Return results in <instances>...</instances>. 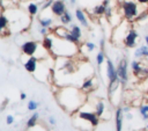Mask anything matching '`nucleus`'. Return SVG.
Here are the masks:
<instances>
[{
    "instance_id": "obj_1",
    "label": "nucleus",
    "mask_w": 148,
    "mask_h": 131,
    "mask_svg": "<svg viewBox=\"0 0 148 131\" xmlns=\"http://www.w3.org/2000/svg\"><path fill=\"white\" fill-rule=\"evenodd\" d=\"M54 97L60 108L69 115L77 112L87 102L88 93L82 90L80 87L74 86H61L54 90Z\"/></svg>"
},
{
    "instance_id": "obj_2",
    "label": "nucleus",
    "mask_w": 148,
    "mask_h": 131,
    "mask_svg": "<svg viewBox=\"0 0 148 131\" xmlns=\"http://www.w3.org/2000/svg\"><path fill=\"white\" fill-rule=\"evenodd\" d=\"M77 53H79L77 44L66 41L64 38H59L54 35V43L51 54H53L54 57H74Z\"/></svg>"
},
{
    "instance_id": "obj_3",
    "label": "nucleus",
    "mask_w": 148,
    "mask_h": 131,
    "mask_svg": "<svg viewBox=\"0 0 148 131\" xmlns=\"http://www.w3.org/2000/svg\"><path fill=\"white\" fill-rule=\"evenodd\" d=\"M21 51L23 54L25 56H35L37 57L39 60L44 59L47 57V54L50 53L42 43H38L36 41H25L21 44Z\"/></svg>"
},
{
    "instance_id": "obj_4",
    "label": "nucleus",
    "mask_w": 148,
    "mask_h": 131,
    "mask_svg": "<svg viewBox=\"0 0 148 131\" xmlns=\"http://www.w3.org/2000/svg\"><path fill=\"white\" fill-rule=\"evenodd\" d=\"M140 3L135 0H123L120 3V8H121V13H123V17L130 22L136 21L139 15L141 14L139 6Z\"/></svg>"
},
{
    "instance_id": "obj_5",
    "label": "nucleus",
    "mask_w": 148,
    "mask_h": 131,
    "mask_svg": "<svg viewBox=\"0 0 148 131\" xmlns=\"http://www.w3.org/2000/svg\"><path fill=\"white\" fill-rule=\"evenodd\" d=\"M128 23H130V21L124 19V21H121L118 26H116V28L112 31V37H111V41L113 43H119V41H124L127 31L130 30Z\"/></svg>"
},
{
    "instance_id": "obj_6",
    "label": "nucleus",
    "mask_w": 148,
    "mask_h": 131,
    "mask_svg": "<svg viewBox=\"0 0 148 131\" xmlns=\"http://www.w3.org/2000/svg\"><path fill=\"white\" fill-rule=\"evenodd\" d=\"M117 74L123 86H125L128 81V63L126 58H121L117 65Z\"/></svg>"
},
{
    "instance_id": "obj_7",
    "label": "nucleus",
    "mask_w": 148,
    "mask_h": 131,
    "mask_svg": "<svg viewBox=\"0 0 148 131\" xmlns=\"http://www.w3.org/2000/svg\"><path fill=\"white\" fill-rule=\"evenodd\" d=\"M75 115H77L79 117H81V118H83V119L88 121L89 123H91L94 128H96V126L99 124V119H101V117L96 114V111L80 109L77 112H75Z\"/></svg>"
},
{
    "instance_id": "obj_8",
    "label": "nucleus",
    "mask_w": 148,
    "mask_h": 131,
    "mask_svg": "<svg viewBox=\"0 0 148 131\" xmlns=\"http://www.w3.org/2000/svg\"><path fill=\"white\" fill-rule=\"evenodd\" d=\"M138 39H139V34L138 31L134 29V28H130V30L127 31L123 43L125 45V48L127 49H132V48H135L136 44H138Z\"/></svg>"
},
{
    "instance_id": "obj_9",
    "label": "nucleus",
    "mask_w": 148,
    "mask_h": 131,
    "mask_svg": "<svg viewBox=\"0 0 148 131\" xmlns=\"http://www.w3.org/2000/svg\"><path fill=\"white\" fill-rule=\"evenodd\" d=\"M38 64H39V59L35 56H27V59H22V65L24 67V70L31 74L36 73V70L38 68Z\"/></svg>"
},
{
    "instance_id": "obj_10",
    "label": "nucleus",
    "mask_w": 148,
    "mask_h": 131,
    "mask_svg": "<svg viewBox=\"0 0 148 131\" xmlns=\"http://www.w3.org/2000/svg\"><path fill=\"white\" fill-rule=\"evenodd\" d=\"M73 124H74V126H75L77 130H81V131H91V130L95 129L91 123H89L88 121H86V119L79 117V116L75 115V114H74V117H73Z\"/></svg>"
},
{
    "instance_id": "obj_11",
    "label": "nucleus",
    "mask_w": 148,
    "mask_h": 131,
    "mask_svg": "<svg viewBox=\"0 0 148 131\" xmlns=\"http://www.w3.org/2000/svg\"><path fill=\"white\" fill-rule=\"evenodd\" d=\"M50 9H51V13H52L54 16L60 17V16L67 10L66 1H64V0H54V2L52 3V6H51Z\"/></svg>"
},
{
    "instance_id": "obj_12",
    "label": "nucleus",
    "mask_w": 148,
    "mask_h": 131,
    "mask_svg": "<svg viewBox=\"0 0 148 131\" xmlns=\"http://www.w3.org/2000/svg\"><path fill=\"white\" fill-rule=\"evenodd\" d=\"M105 63H106V78H108L109 82L118 80L119 78H118V74H117V67L113 65L112 60L110 58H106Z\"/></svg>"
},
{
    "instance_id": "obj_13",
    "label": "nucleus",
    "mask_w": 148,
    "mask_h": 131,
    "mask_svg": "<svg viewBox=\"0 0 148 131\" xmlns=\"http://www.w3.org/2000/svg\"><path fill=\"white\" fill-rule=\"evenodd\" d=\"M95 86H96V78H95L94 74H92V75H89V77H87L86 79H83L82 83L80 85V88H81L82 90L89 93L90 90H92V89L95 88Z\"/></svg>"
},
{
    "instance_id": "obj_14",
    "label": "nucleus",
    "mask_w": 148,
    "mask_h": 131,
    "mask_svg": "<svg viewBox=\"0 0 148 131\" xmlns=\"http://www.w3.org/2000/svg\"><path fill=\"white\" fill-rule=\"evenodd\" d=\"M123 121H124V111L123 107L118 105L114 112V123H116V131H123Z\"/></svg>"
},
{
    "instance_id": "obj_15",
    "label": "nucleus",
    "mask_w": 148,
    "mask_h": 131,
    "mask_svg": "<svg viewBox=\"0 0 148 131\" xmlns=\"http://www.w3.org/2000/svg\"><path fill=\"white\" fill-rule=\"evenodd\" d=\"M75 17L79 21V23L83 27V28H89V21H88V16L86 14V12L81 8H76L75 9Z\"/></svg>"
},
{
    "instance_id": "obj_16",
    "label": "nucleus",
    "mask_w": 148,
    "mask_h": 131,
    "mask_svg": "<svg viewBox=\"0 0 148 131\" xmlns=\"http://www.w3.org/2000/svg\"><path fill=\"white\" fill-rule=\"evenodd\" d=\"M25 10L28 12V14L30 16H35V15H37L39 13L40 7H39L38 2H36V1H29V2L25 3Z\"/></svg>"
},
{
    "instance_id": "obj_17",
    "label": "nucleus",
    "mask_w": 148,
    "mask_h": 131,
    "mask_svg": "<svg viewBox=\"0 0 148 131\" xmlns=\"http://www.w3.org/2000/svg\"><path fill=\"white\" fill-rule=\"evenodd\" d=\"M53 43H54V35L51 36V34H49V35H46V36L43 37L42 44H43V46H44L50 53H51V51H52V49H53Z\"/></svg>"
},
{
    "instance_id": "obj_18",
    "label": "nucleus",
    "mask_w": 148,
    "mask_h": 131,
    "mask_svg": "<svg viewBox=\"0 0 148 131\" xmlns=\"http://www.w3.org/2000/svg\"><path fill=\"white\" fill-rule=\"evenodd\" d=\"M134 57L135 58H148V45L142 44L139 48H136L134 51Z\"/></svg>"
},
{
    "instance_id": "obj_19",
    "label": "nucleus",
    "mask_w": 148,
    "mask_h": 131,
    "mask_svg": "<svg viewBox=\"0 0 148 131\" xmlns=\"http://www.w3.org/2000/svg\"><path fill=\"white\" fill-rule=\"evenodd\" d=\"M9 31V19L6 16L5 12H2L1 14V17H0V31H1V35L3 36L5 35V31Z\"/></svg>"
},
{
    "instance_id": "obj_20",
    "label": "nucleus",
    "mask_w": 148,
    "mask_h": 131,
    "mask_svg": "<svg viewBox=\"0 0 148 131\" xmlns=\"http://www.w3.org/2000/svg\"><path fill=\"white\" fill-rule=\"evenodd\" d=\"M105 5L103 3V1L101 2V3H97L96 6H94L92 8H91V14L94 15V16H96V17H101L102 15H104L105 14Z\"/></svg>"
},
{
    "instance_id": "obj_21",
    "label": "nucleus",
    "mask_w": 148,
    "mask_h": 131,
    "mask_svg": "<svg viewBox=\"0 0 148 131\" xmlns=\"http://www.w3.org/2000/svg\"><path fill=\"white\" fill-rule=\"evenodd\" d=\"M38 118H39V114H38L37 111H34V114L28 118V121H27V123H25L27 129H32V128H35V126L37 125V123H38Z\"/></svg>"
},
{
    "instance_id": "obj_22",
    "label": "nucleus",
    "mask_w": 148,
    "mask_h": 131,
    "mask_svg": "<svg viewBox=\"0 0 148 131\" xmlns=\"http://www.w3.org/2000/svg\"><path fill=\"white\" fill-rule=\"evenodd\" d=\"M38 23H39V27L51 28L53 24V19L51 16H40L38 17Z\"/></svg>"
},
{
    "instance_id": "obj_23",
    "label": "nucleus",
    "mask_w": 148,
    "mask_h": 131,
    "mask_svg": "<svg viewBox=\"0 0 148 131\" xmlns=\"http://www.w3.org/2000/svg\"><path fill=\"white\" fill-rule=\"evenodd\" d=\"M95 111L96 114L99 116V117H103L105 111H106V107H105V103L103 100H98L96 102V105H95Z\"/></svg>"
},
{
    "instance_id": "obj_24",
    "label": "nucleus",
    "mask_w": 148,
    "mask_h": 131,
    "mask_svg": "<svg viewBox=\"0 0 148 131\" xmlns=\"http://www.w3.org/2000/svg\"><path fill=\"white\" fill-rule=\"evenodd\" d=\"M131 68H132L134 75L140 77V74H141V72H142V70H143V66L141 65L140 61H138V60H132V61H131Z\"/></svg>"
},
{
    "instance_id": "obj_25",
    "label": "nucleus",
    "mask_w": 148,
    "mask_h": 131,
    "mask_svg": "<svg viewBox=\"0 0 148 131\" xmlns=\"http://www.w3.org/2000/svg\"><path fill=\"white\" fill-rule=\"evenodd\" d=\"M69 30H71V32L73 34V36L75 38H77L79 41H81V38H82V29H81L80 26H77L75 23H72Z\"/></svg>"
},
{
    "instance_id": "obj_26",
    "label": "nucleus",
    "mask_w": 148,
    "mask_h": 131,
    "mask_svg": "<svg viewBox=\"0 0 148 131\" xmlns=\"http://www.w3.org/2000/svg\"><path fill=\"white\" fill-rule=\"evenodd\" d=\"M59 20H60V22H61L62 26H67V24H71V23H72V21H73V16H72L71 12L67 9V10L59 17Z\"/></svg>"
},
{
    "instance_id": "obj_27",
    "label": "nucleus",
    "mask_w": 148,
    "mask_h": 131,
    "mask_svg": "<svg viewBox=\"0 0 148 131\" xmlns=\"http://www.w3.org/2000/svg\"><path fill=\"white\" fill-rule=\"evenodd\" d=\"M105 60H106V59H105V53H104L103 50H101V51L97 53V56H96V64H97V67L101 68V66L103 65V63H104Z\"/></svg>"
},
{
    "instance_id": "obj_28",
    "label": "nucleus",
    "mask_w": 148,
    "mask_h": 131,
    "mask_svg": "<svg viewBox=\"0 0 148 131\" xmlns=\"http://www.w3.org/2000/svg\"><path fill=\"white\" fill-rule=\"evenodd\" d=\"M38 107H39V102H37V101H35V100H29V101H28L27 109H28L29 111H36Z\"/></svg>"
},
{
    "instance_id": "obj_29",
    "label": "nucleus",
    "mask_w": 148,
    "mask_h": 131,
    "mask_svg": "<svg viewBox=\"0 0 148 131\" xmlns=\"http://www.w3.org/2000/svg\"><path fill=\"white\" fill-rule=\"evenodd\" d=\"M53 2H54V0H45V1H44V2L42 3V6H40V10L43 12V10H46V9H50Z\"/></svg>"
},
{
    "instance_id": "obj_30",
    "label": "nucleus",
    "mask_w": 148,
    "mask_h": 131,
    "mask_svg": "<svg viewBox=\"0 0 148 131\" xmlns=\"http://www.w3.org/2000/svg\"><path fill=\"white\" fill-rule=\"evenodd\" d=\"M84 48L87 49L88 52H92V51L96 49V44L92 43V42H86V43H84Z\"/></svg>"
},
{
    "instance_id": "obj_31",
    "label": "nucleus",
    "mask_w": 148,
    "mask_h": 131,
    "mask_svg": "<svg viewBox=\"0 0 148 131\" xmlns=\"http://www.w3.org/2000/svg\"><path fill=\"white\" fill-rule=\"evenodd\" d=\"M139 112L141 114V116H143V115L148 114V103L140 105V107H139Z\"/></svg>"
},
{
    "instance_id": "obj_32",
    "label": "nucleus",
    "mask_w": 148,
    "mask_h": 131,
    "mask_svg": "<svg viewBox=\"0 0 148 131\" xmlns=\"http://www.w3.org/2000/svg\"><path fill=\"white\" fill-rule=\"evenodd\" d=\"M39 34L42 35V36H46V35H49L50 34V28H45V27H39Z\"/></svg>"
},
{
    "instance_id": "obj_33",
    "label": "nucleus",
    "mask_w": 148,
    "mask_h": 131,
    "mask_svg": "<svg viewBox=\"0 0 148 131\" xmlns=\"http://www.w3.org/2000/svg\"><path fill=\"white\" fill-rule=\"evenodd\" d=\"M14 121H15V118H14L13 115H7V117H6V123H7V125L14 124Z\"/></svg>"
},
{
    "instance_id": "obj_34",
    "label": "nucleus",
    "mask_w": 148,
    "mask_h": 131,
    "mask_svg": "<svg viewBox=\"0 0 148 131\" xmlns=\"http://www.w3.org/2000/svg\"><path fill=\"white\" fill-rule=\"evenodd\" d=\"M47 121H49V124H50L51 126H56V124H57V121H56V118H54L53 116H50V117L47 118Z\"/></svg>"
},
{
    "instance_id": "obj_35",
    "label": "nucleus",
    "mask_w": 148,
    "mask_h": 131,
    "mask_svg": "<svg viewBox=\"0 0 148 131\" xmlns=\"http://www.w3.org/2000/svg\"><path fill=\"white\" fill-rule=\"evenodd\" d=\"M25 99H27V94H25L24 92H21V93H20V100L23 101V100H25Z\"/></svg>"
},
{
    "instance_id": "obj_36",
    "label": "nucleus",
    "mask_w": 148,
    "mask_h": 131,
    "mask_svg": "<svg viewBox=\"0 0 148 131\" xmlns=\"http://www.w3.org/2000/svg\"><path fill=\"white\" fill-rule=\"evenodd\" d=\"M66 1H67L72 7H74V6L76 5V2H77V0H66Z\"/></svg>"
},
{
    "instance_id": "obj_37",
    "label": "nucleus",
    "mask_w": 148,
    "mask_h": 131,
    "mask_svg": "<svg viewBox=\"0 0 148 131\" xmlns=\"http://www.w3.org/2000/svg\"><path fill=\"white\" fill-rule=\"evenodd\" d=\"M123 111H124L125 114L130 112V107H128V105H125V107H123Z\"/></svg>"
},
{
    "instance_id": "obj_38",
    "label": "nucleus",
    "mask_w": 148,
    "mask_h": 131,
    "mask_svg": "<svg viewBox=\"0 0 148 131\" xmlns=\"http://www.w3.org/2000/svg\"><path fill=\"white\" fill-rule=\"evenodd\" d=\"M140 5H148V0H136Z\"/></svg>"
},
{
    "instance_id": "obj_39",
    "label": "nucleus",
    "mask_w": 148,
    "mask_h": 131,
    "mask_svg": "<svg viewBox=\"0 0 148 131\" xmlns=\"http://www.w3.org/2000/svg\"><path fill=\"white\" fill-rule=\"evenodd\" d=\"M104 43H105V41H104V38H102L101 42H99V45H101V49H102V50L104 49Z\"/></svg>"
},
{
    "instance_id": "obj_40",
    "label": "nucleus",
    "mask_w": 148,
    "mask_h": 131,
    "mask_svg": "<svg viewBox=\"0 0 148 131\" xmlns=\"http://www.w3.org/2000/svg\"><path fill=\"white\" fill-rule=\"evenodd\" d=\"M126 118H127L128 121H131V119L133 118V115H132L131 112H127V114H126Z\"/></svg>"
},
{
    "instance_id": "obj_41",
    "label": "nucleus",
    "mask_w": 148,
    "mask_h": 131,
    "mask_svg": "<svg viewBox=\"0 0 148 131\" xmlns=\"http://www.w3.org/2000/svg\"><path fill=\"white\" fill-rule=\"evenodd\" d=\"M142 119H145V121H148V114L143 115V116H142Z\"/></svg>"
},
{
    "instance_id": "obj_42",
    "label": "nucleus",
    "mask_w": 148,
    "mask_h": 131,
    "mask_svg": "<svg viewBox=\"0 0 148 131\" xmlns=\"http://www.w3.org/2000/svg\"><path fill=\"white\" fill-rule=\"evenodd\" d=\"M145 44H147V45H148V35H146V36H145Z\"/></svg>"
},
{
    "instance_id": "obj_43",
    "label": "nucleus",
    "mask_w": 148,
    "mask_h": 131,
    "mask_svg": "<svg viewBox=\"0 0 148 131\" xmlns=\"http://www.w3.org/2000/svg\"><path fill=\"white\" fill-rule=\"evenodd\" d=\"M35 1H36V2H40V3H43L45 0H35Z\"/></svg>"
},
{
    "instance_id": "obj_44",
    "label": "nucleus",
    "mask_w": 148,
    "mask_h": 131,
    "mask_svg": "<svg viewBox=\"0 0 148 131\" xmlns=\"http://www.w3.org/2000/svg\"><path fill=\"white\" fill-rule=\"evenodd\" d=\"M146 130H148V124H147V125H146Z\"/></svg>"
},
{
    "instance_id": "obj_45",
    "label": "nucleus",
    "mask_w": 148,
    "mask_h": 131,
    "mask_svg": "<svg viewBox=\"0 0 148 131\" xmlns=\"http://www.w3.org/2000/svg\"><path fill=\"white\" fill-rule=\"evenodd\" d=\"M145 131H148V130H145Z\"/></svg>"
}]
</instances>
